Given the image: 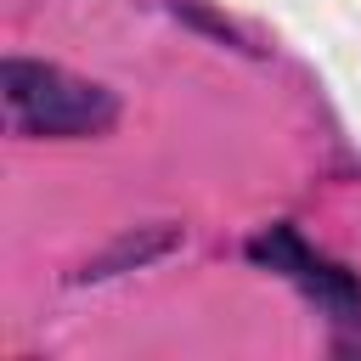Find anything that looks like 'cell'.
<instances>
[{"mask_svg":"<svg viewBox=\"0 0 361 361\" xmlns=\"http://www.w3.org/2000/svg\"><path fill=\"white\" fill-rule=\"evenodd\" d=\"M0 85H6L11 124L28 130V135H96V130L113 124V96L102 85L62 73V68L11 56L0 68Z\"/></svg>","mask_w":361,"mask_h":361,"instance_id":"obj_1","label":"cell"},{"mask_svg":"<svg viewBox=\"0 0 361 361\" xmlns=\"http://www.w3.org/2000/svg\"><path fill=\"white\" fill-rule=\"evenodd\" d=\"M254 259L259 265H271V271H282V276H293L322 310H333L338 322H355L361 316V293H355V282L338 271V265H327V259H316L288 226H276V231H265L259 243H254Z\"/></svg>","mask_w":361,"mask_h":361,"instance_id":"obj_2","label":"cell"}]
</instances>
